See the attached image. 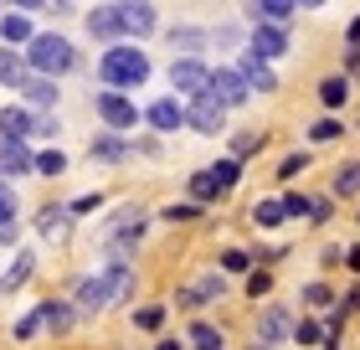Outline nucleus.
Returning a JSON list of instances; mask_svg holds the SVG:
<instances>
[{
    "label": "nucleus",
    "mask_w": 360,
    "mask_h": 350,
    "mask_svg": "<svg viewBox=\"0 0 360 350\" xmlns=\"http://www.w3.org/2000/svg\"><path fill=\"white\" fill-rule=\"evenodd\" d=\"M237 73L248 77V88H252V93H278V73H273V62H268V57H257L252 46L237 57Z\"/></svg>",
    "instance_id": "dca6fc26"
},
{
    "label": "nucleus",
    "mask_w": 360,
    "mask_h": 350,
    "mask_svg": "<svg viewBox=\"0 0 360 350\" xmlns=\"http://www.w3.org/2000/svg\"><path fill=\"white\" fill-rule=\"evenodd\" d=\"M345 268H350V273H360V242H355V247H345Z\"/></svg>",
    "instance_id": "5fc2aeb1"
},
{
    "label": "nucleus",
    "mask_w": 360,
    "mask_h": 350,
    "mask_svg": "<svg viewBox=\"0 0 360 350\" xmlns=\"http://www.w3.org/2000/svg\"><path fill=\"white\" fill-rule=\"evenodd\" d=\"M211 93H217L226 108H248V98H252L248 77L237 73V62H226V68H211Z\"/></svg>",
    "instance_id": "9d476101"
},
{
    "label": "nucleus",
    "mask_w": 360,
    "mask_h": 350,
    "mask_svg": "<svg viewBox=\"0 0 360 350\" xmlns=\"http://www.w3.org/2000/svg\"><path fill=\"white\" fill-rule=\"evenodd\" d=\"M15 237H21V216H15V222H0V247H15Z\"/></svg>",
    "instance_id": "09e8293b"
},
{
    "label": "nucleus",
    "mask_w": 360,
    "mask_h": 350,
    "mask_svg": "<svg viewBox=\"0 0 360 350\" xmlns=\"http://www.w3.org/2000/svg\"><path fill=\"white\" fill-rule=\"evenodd\" d=\"M26 68L46 73V77H68L77 68V46L62 37V31H37V37L26 42Z\"/></svg>",
    "instance_id": "f03ea898"
},
{
    "label": "nucleus",
    "mask_w": 360,
    "mask_h": 350,
    "mask_svg": "<svg viewBox=\"0 0 360 350\" xmlns=\"http://www.w3.org/2000/svg\"><path fill=\"white\" fill-rule=\"evenodd\" d=\"M0 175L6 180L37 175V149H31V139H0Z\"/></svg>",
    "instance_id": "ddd939ff"
},
{
    "label": "nucleus",
    "mask_w": 360,
    "mask_h": 350,
    "mask_svg": "<svg viewBox=\"0 0 360 350\" xmlns=\"http://www.w3.org/2000/svg\"><path fill=\"white\" fill-rule=\"evenodd\" d=\"M31 119H37V108L6 104L0 108V139H31Z\"/></svg>",
    "instance_id": "aec40b11"
},
{
    "label": "nucleus",
    "mask_w": 360,
    "mask_h": 350,
    "mask_svg": "<svg viewBox=\"0 0 360 350\" xmlns=\"http://www.w3.org/2000/svg\"><path fill=\"white\" fill-rule=\"evenodd\" d=\"M330 216H335V196H314V206H309V222H314V227H324Z\"/></svg>",
    "instance_id": "49530a36"
},
{
    "label": "nucleus",
    "mask_w": 360,
    "mask_h": 350,
    "mask_svg": "<svg viewBox=\"0 0 360 350\" xmlns=\"http://www.w3.org/2000/svg\"><path fill=\"white\" fill-rule=\"evenodd\" d=\"M211 175H217V186H221L226 196H232V191L242 186V160H232V155H226V160H217V165H211Z\"/></svg>",
    "instance_id": "7c9ffc66"
},
{
    "label": "nucleus",
    "mask_w": 360,
    "mask_h": 350,
    "mask_svg": "<svg viewBox=\"0 0 360 350\" xmlns=\"http://www.w3.org/2000/svg\"><path fill=\"white\" fill-rule=\"evenodd\" d=\"M31 273H37V253H31V247H21V253H15V263L0 273V299H11L15 289H26Z\"/></svg>",
    "instance_id": "6ab92c4d"
},
{
    "label": "nucleus",
    "mask_w": 360,
    "mask_h": 350,
    "mask_svg": "<svg viewBox=\"0 0 360 350\" xmlns=\"http://www.w3.org/2000/svg\"><path fill=\"white\" fill-rule=\"evenodd\" d=\"M252 6H257V15H263V21L288 26V21H293V11H299V0H252Z\"/></svg>",
    "instance_id": "c85d7f7f"
},
{
    "label": "nucleus",
    "mask_w": 360,
    "mask_h": 350,
    "mask_svg": "<svg viewBox=\"0 0 360 350\" xmlns=\"http://www.w3.org/2000/svg\"><path fill=\"white\" fill-rule=\"evenodd\" d=\"M191 345H195V350H226L221 330H217V325H206V320H195V325H191Z\"/></svg>",
    "instance_id": "2f4dec72"
},
{
    "label": "nucleus",
    "mask_w": 360,
    "mask_h": 350,
    "mask_svg": "<svg viewBox=\"0 0 360 350\" xmlns=\"http://www.w3.org/2000/svg\"><path fill=\"white\" fill-rule=\"evenodd\" d=\"M134 325H139V330H150V335H155V330L165 325V304H144V309H134Z\"/></svg>",
    "instance_id": "a18cd8bd"
},
{
    "label": "nucleus",
    "mask_w": 360,
    "mask_h": 350,
    "mask_svg": "<svg viewBox=\"0 0 360 350\" xmlns=\"http://www.w3.org/2000/svg\"><path fill=\"white\" fill-rule=\"evenodd\" d=\"M268 294H273V268H268V263H263V268L252 263V268H248V299H268Z\"/></svg>",
    "instance_id": "4c0bfd02"
},
{
    "label": "nucleus",
    "mask_w": 360,
    "mask_h": 350,
    "mask_svg": "<svg viewBox=\"0 0 360 350\" xmlns=\"http://www.w3.org/2000/svg\"><path fill=\"white\" fill-rule=\"evenodd\" d=\"M330 196H335V201H355V196H360V160H345V165L335 170Z\"/></svg>",
    "instance_id": "393cba45"
},
{
    "label": "nucleus",
    "mask_w": 360,
    "mask_h": 350,
    "mask_svg": "<svg viewBox=\"0 0 360 350\" xmlns=\"http://www.w3.org/2000/svg\"><path fill=\"white\" fill-rule=\"evenodd\" d=\"M226 149H232V160H252L257 149H263V135H257V129H242V135H232Z\"/></svg>",
    "instance_id": "c9c22d12"
},
{
    "label": "nucleus",
    "mask_w": 360,
    "mask_h": 350,
    "mask_svg": "<svg viewBox=\"0 0 360 350\" xmlns=\"http://www.w3.org/2000/svg\"><path fill=\"white\" fill-rule=\"evenodd\" d=\"M206 42H211V31H201V26H175V31H170V46H175V57H195Z\"/></svg>",
    "instance_id": "a878e982"
},
{
    "label": "nucleus",
    "mask_w": 360,
    "mask_h": 350,
    "mask_svg": "<svg viewBox=\"0 0 360 350\" xmlns=\"http://www.w3.org/2000/svg\"><path fill=\"white\" fill-rule=\"evenodd\" d=\"M155 350H186V345H180V340H160Z\"/></svg>",
    "instance_id": "4d7b16f0"
},
{
    "label": "nucleus",
    "mask_w": 360,
    "mask_h": 350,
    "mask_svg": "<svg viewBox=\"0 0 360 350\" xmlns=\"http://www.w3.org/2000/svg\"><path fill=\"white\" fill-rule=\"evenodd\" d=\"M309 206H314V196H304V191H288V196H283L288 222H309Z\"/></svg>",
    "instance_id": "79ce46f5"
},
{
    "label": "nucleus",
    "mask_w": 360,
    "mask_h": 350,
    "mask_svg": "<svg viewBox=\"0 0 360 350\" xmlns=\"http://www.w3.org/2000/svg\"><path fill=\"white\" fill-rule=\"evenodd\" d=\"M72 304H77V314H103V309H113V304H119V299H113V273L98 268L88 278H77L72 283Z\"/></svg>",
    "instance_id": "20e7f679"
},
{
    "label": "nucleus",
    "mask_w": 360,
    "mask_h": 350,
    "mask_svg": "<svg viewBox=\"0 0 360 350\" xmlns=\"http://www.w3.org/2000/svg\"><path fill=\"white\" fill-rule=\"evenodd\" d=\"M144 77H150V57H144L139 42L103 46V57H98V82H103V88H139Z\"/></svg>",
    "instance_id": "f257e3e1"
},
{
    "label": "nucleus",
    "mask_w": 360,
    "mask_h": 350,
    "mask_svg": "<svg viewBox=\"0 0 360 350\" xmlns=\"http://www.w3.org/2000/svg\"><path fill=\"white\" fill-rule=\"evenodd\" d=\"M226 113H232V108H226L211 88L195 93V98H186V129H195V135H206V139H217L221 129H226Z\"/></svg>",
    "instance_id": "7ed1b4c3"
},
{
    "label": "nucleus",
    "mask_w": 360,
    "mask_h": 350,
    "mask_svg": "<svg viewBox=\"0 0 360 350\" xmlns=\"http://www.w3.org/2000/svg\"><path fill=\"white\" fill-rule=\"evenodd\" d=\"M288 340L299 345V350H314V345H324V325H319V320H309V314H304V320L293 325V335H288Z\"/></svg>",
    "instance_id": "c756f323"
},
{
    "label": "nucleus",
    "mask_w": 360,
    "mask_h": 350,
    "mask_svg": "<svg viewBox=\"0 0 360 350\" xmlns=\"http://www.w3.org/2000/svg\"><path fill=\"white\" fill-rule=\"evenodd\" d=\"M83 26H88V37H93V42H103V46L124 42V31H119V11H113V6H93Z\"/></svg>",
    "instance_id": "a211bd4d"
},
{
    "label": "nucleus",
    "mask_w": 360,
    "mask_h": 350,
    "mask_svg": "<svg viewBox=\"0 0 360 350\" xmlns=\"http://www.w3.org/2000/svg\"><path fill=\"white\" fill-rule=\"evenodd\" d=\"M144 124L155 135H175V129H186V104L180 98H155V104H144Z\"/></svg>",
    "instance_id": "2eb2a0df"
},
{
    "label": "nucleus",
    "mask_w": 360,
    "mask_h": 350,
    "mask_svg": "<svg viewBox=\"0 0 360 350\" xmlns=\"http://www.w3.org/2000/svg\"><path fill=\"white\" fill-rule=\"evenodd\" d=\"M62 170H68V155H62V149H37V175L57 180Z\"/></svg>",
    "instance_id": "e433bc0d"
},
{
    "label": "nucleus",
    "mask_w": 360,
    "mask_h": 350,
    "mask_svg": "<svg viewBox=\"0 0 360 350\" xmlns=\"http://www.w3.org/2000/svg\"><path fill=\"white\" fill-rule=\"evenodd\" d=\"M93 104H98V119H103V129H119V135H129V129L139 124V104H134L124 88H103Z\"/></svg>",
    "instance_id": "423d86ee"
},
{
    "label": "nucleus",
    "mask_w": 360,
    "mask_h": 350,
    "mask_svg": "<svg viewBox=\"0 0 360 350\" xmlns=\"http://www.w3.org/2000/svg\"><path fill=\"white\" fill-rule=\"evenodd\" d=\"M324 6V0H299V11H319Z\"/></svg>",
    "instance_id": "13d9d810"
},
{
    "label": "nucleus",
    "mask_w": 360,
    "mask_h": 350,
    "mask_svg": "<svg viewBox=\"0 0 360 350\" xmlns=\"http://www.w3.org/2000/svg\"><path fill=\"white\" fill-rule=\"evenodd\" d=\"M283 222H288L283 196H263V201H252V227H257V232H278Z\"/></svg>",
    "instance_id": "4be33fe9"
},
{
    "label": "nucleus",
    "mask_w": 360,
    "mask_h": 350,
    "mask_svg": "<svg viewBox=\"0 0 360 350\" xmlns=\"http://www.w3.org/2000/svg\"><path fill=\"white\" fill-rule=\"evenodd\" d=\"M319 263H324V268H340V263H345V247H324Z\"/></svg>",
    "instance_id": "3c124183"
},
{
    "label": "nucleus",
    "mask_w": 360,
    "mask_h": 350,
    "mask_svg": "<svg viewBox=\"0 0 360 350\" xmlns=\"http://www.w3.org/2000/svg\"><path fill=\"white\" fill-rule=\"evenodd\" d=\"M340 304H345V314H360V283H350V289L340 294Z\"/></svg>",
    "instance_id": "8fccbe9b"
},
{
    "label": "nucleus",
    "mask_w": 360,
    "mask_h": 350,
    "mask_svg": "<svg viewBox=\"0 0 360 350\" xmlns=\"http://www.w3.org/2000/svg\"><path fill=\"white\" fill-rule=\"evenodd\" d=\"M335 139H345V124L340 119H314L309 124V144H335Z\"/></svg>",
    "instance_id": "f704fd0d"
},
{
    "label": "nucleus",
    "mask_w": 360,
    "mask_h": 350,
    "mask_svg": "<svg viewBox=\"0 0 360 350\" xmlns=\"http://www.w3.org/2000/svg\"><path fill=\"white\" fill-rule=\"evenodd\" d=\"M170 88L186 93V98L206 93V88H211V68H206L201 57H175V62H170Z\"/></svg>",
    "instance_id": "1a4fd4ad"
},
{
    "label": "nucleus",
    "mask_w": 360,
    "mask_h": 350,
    "mask_svg": "<svg viewBox=\"0 0 360 350\" xmlns=\"http://www.w3.org/2000/svg\"><path fill=\"white\" fill-rule=\"evenodd\" d=\"M134 139L129 135H119V129H103V135H93V144H88V160L93 165H119V160H129L134 155Z\"/></svg>",
    "instance_id": "f8f14e48"
},
{
    "label": "nucleus",
    "mask_w": 360,
    "mask_h": 350,
    "mask_svg": "<svg viewBox=\"0 0 360 350\" xmlns=\"http://www.w3.org/2000/svg\"><path fill=\"white\" fill-rule=\"evenodd\" d=\"M360 73V46H350V52H345V77H355Z\"/></svg>",
    "instance_id": "603ef678"
},
{
    "label": "nucleus",
    "mask_w": 360,
    "mask_h": 350,
    "mask_svg": "<svg viewBox=\"0 0 360 350\" xmlns=\"http://www.w3.org/2000/svg\"><path fill=\"white\" fill-rule=\"evenodd\" d=\"M299 299H304V309H330L335 304V289H330V283H304V289H299Z\"/></svg>",
    "instance_id": "473e14b6"
},
{
    "label": "nucleus",
    "mask_w": 360,
    "mask_h": 350,
    "mask_svg": "<svg viewBox=\"0 0 360 350\" xmlns=\"http://www.w3.org/2000/svg\"><path fill=\"white\" fill-rule=\"evenodd\" d=\"M31 37H37V26H31V11H6V15H0V42H6V46H26Z\"/></svg>",
    "instance_id": "412c9836"
},
{
    "label": "nucleus",
    "mask_w": 360,
    "mask_h": 350,
    "mask_svg": "<svg viewBox=\"0 0 360 350\" xmlns=\"http://www.w3.org/2000/svg\"><path fill=\"white\" fill-rule=\"evenodd\" d=\"M37 330H41V309H31V314H21V320H15L11 335L21 340V345H31V340H37Z\"/></svg>",
    "instance_id": "37998d69"
},
{
    "label": "nucleus",
    "mask_w": 360,
    "mask_h": 350,
    "mask_svg": "<svg viewBox=\"0 0 360 350\" xmlns=\"http://www.w3.org/2000/svg\"><path fill=\"white\" fill-rule=\"evenodd\" d=\"M350 46H360V15L350 21Z\"/></svg>",
    "instance_id": "6e6d98bb"
},
{
    "label": "nucleus",
    "mask_w": 360,
    "mask_h": 350,
    "mask_svg": "<svg viewBox=\"0 0 360 350\" xmlns=\"http://www.w3.org/2000/svg\"><path fill=\"white\" fill-rule=\"evenodd\" d=\"M11 6H15V11H46L52 0H11Z\"/></svg>",
    "instance_id": "864d4df0"
},
{
    "label": "nucleus",
    "mask_w": 360,
    "mask_h": 350,
    "mask_svg": "<svg viewBox=\"0 0 360 350\" xmlns=\"http://www.w3.org/2000/svg\"><path fill=\"white\" fill-rule=\"evenodd\" d=\"M15 93H21V104H26V108H57V104H62L57 77H46V73H26Z\"/></svg>",
    "instance_id": "4468645a"
},
{
    "label": "nucleus",
    "mask_w": 360,
    "mask_h": 350,
    "mask_svg": "<svg viewBox=\"0 0 360 350\" xmlns=\"http://www.w3.org/2000/svg\"><path fill=\"white\" fill-rule=\"evenodd\" d=\"M248 46L257 57H268V62H278L288 52V26H278V21H263V15H257V26L248 31Z\"/></svg>",
    "instance_id": "9b49d317"
},
{
    "label": "nucleus",
    "mask_w": 360,
    "mask_h": 350,
    "mask_svg": "<svg viewBox=\"0 0 360 350\" xmlns=\"http://www.w3.org/2000/svg\"><path fill=\"white\" fill-rule=\"evenodd\" d=\"M217 268H221V273H248V268H252V253H248V247H226Z\"/></svg>",
    "instance_id": "a19ab883"
},
{
    "label": "nucleus",
    "mask_w": 360,
    "mask_h": 350,
    "mask_svg": "<svg viewBox=\"0 0 360 350\" xmlns=\"http://www.w3.org/2000/svg\"><path fill=\"white\" fill-rule=\"evenodd\" d=\"M288 335H293L288 309L283 304H268L263 314H257V325H252V350H273V345H283Z\"/></svg>",
    "instance_id": "6e6552de"
},
{
    "label": "nucleus",
    "mask_w": 360,
    "mask_h": 350,
    "mask_svg": "<svg viewBox=\"0 0 360 350\" xmlns=\"http://www.w3.org/2000/svg\"><path fill=\"white\" fill-rule=\"evenodd\" d=\"M21 216V196H15V186L6 175H0V222H15Z\"/></svg>",
    "instance_id": "ea45409f"
},
{
    "label": "nucleus",
    "mask_w": 360,
    "mask_h": 350,
    "mask_svg": "<svg viewBox=\"0 0 360 350\" xmlns=\"http://www.w3.org/2000/svg\"><path fill=\"white\" fill-rule=\"evenodd\" d=\"M26 52H15V46H0V82L6 88H21V77H26Z\"/></svg>",
    "instance_id": "bb28decb"
},
{
    "label": "nucleus",
    "mask_w": 360,
    "mask_h": 350,
    "mask_svg": "<svg viewBox=\"0 0 360 350\" xmlns=\"http://www.w3.org/2000/svg\"><path fill=\"white\" fill-rule=\"evenodd\" d=\"M113 11H119L124 42H150L155 31H160V15H155L150 0H113Z\"/></svg>",
    "instance_id": "39448f33"
},
{
    "label": "nucleus",
    "mask_w": 360,
    "mask_h": 350,
    "mask_svg": "<svg viewBox=\"0 0 360 350\" xmlns=\"http://www.w3.org/2000/svg\"><path fill=\"white\" fill-rule=\"evenodd\" d=\"M57 135H62L57 108H37V119H31V139H57Z\"/></svg>",
    "instance_id": "72a5a7b5"
},
{
    "label": "nucleus",
    "mask_w": 360,
    "mask_h": 350,
    "mask_svg": "<svg viewBox=\"0 0 360 350\" xmlns=\"http://www.w3.org/2000/svg\"><path fill=\"white\" fill-rule=\"evenodd\" d=\"M299 170H309V149H293V155L278 160V180H293Z\"/></svg>",
    "instance_id": "c03bdc74"
},
{
    "label": "nucleus",
    "mask_w": 360,
    "mask_h": 350,
    "mask_svg": "<svg viewBox=\"0 0 360 350\" xmlns=\"http://www.w3.org/2000/svg\"><path fill=\"white\" fill-rule=\"evenodd\" d=\"M68 206H72V216H83V211H98V206H103V196L88 191V196H77V201H68Z\"/></svg>",
    "instance_id": "de8ad7c7"
},
{
    "label": "nucleus",
    "mask_w": 360,
    "mask_h": 350,
    "mask_svg": "<svg viewBox=\"0 0 360 350\" xmlns=\"http://www.w3.org/2000/svg\"><path fill=\"white\" fill-rule=\"evenodd\" d=\"M319 104H324V113H340V108L350 104V77L345 73H330V77L319 82Z\"/></svg>",
    "instance_id": "5701e85b"
},
{
    "label": "nucleus",
    "mask_w": 360,
    "mask_h": 350,
    "mask_svg": "<svg viewBox=\"0 0 360 350\" xmlns=\"http://www.w3.org/2000/svg\"><path fill=\"white\" fill-rule=\"evenodd\" d=\"M195 216H201V201H175V206H165V211H160V222L180 227V222H195Z\"/></svg>",
    "instance_id": "58836bf2"
},
{
    "label": "nucleus",
    "mask_w": 360,
    "mask_h": 350,
    "mask_svg": "<svg viewBox=\"0 0 360 350\" xmlns=\"http://www.w3.org/2000/svg\"><path fill=\"white\" fill-rule=\"evenodd\" d=\"M57 6H72V0H57Z\"/></svg>",
    "instance_id": "bf43d9fd"
},
{
    "label": "nucleus",
    "mask_w": 360,
    "mask_h": 350,
    "mask_svg": "<svg viewBox=\"0 0 360 350\" xmlns=\"http://www.w3.org/2000/svg\"><path fill=\"white\" fill-rule=\"evenodd\" d=\"M68 227H72V206H41V216H37V232H41L46 242L68 237Z\"/></svg>",
    "instance_id": "b1692460"
},
{
    "label": "nucleus",
    "mask_w": 360,
    "mask_h": 350,
    "mask_svg": "<svg viewBox=\"0 0 360 350\" xmlns=\"http://www.w3.org/2000/svg\"><path fill=\"white\" fill-rule=\"evenodd\" d=\"M221 186H217V175H211V165H206V170H195L191 175V201H201V206H211V201H221Z\"/></svg>",
    "instance_id": "cd10ccee"
},
{
    "label": "nucleus",
    "mask_w": 360,
    "mask_h": 350,
    "mask_svg": "<svg viewBox=\"0 0 360 350\" xmlns=\"http://www.w3.org/2000/svg\"><path fill=\"white\" fill-rule=\"evenodd\" d=\"M175 299H180V309H206V304H221V299H226V273H221V268L195 273V278H191Z\"/></svg>",
    "instance_id": "0eeeda50"
},
{
    "label": "nucleus",
    "mask_w": 360,
    "mask_h": 350,
    "mask_svg": "<svg viewBox=\"0 0 360 350\" xmlns=\"http://www.w3.org/2000/svg\"><path fill=\"white\" fill-rule=\"evenodd\" d=\"M41 330H46V335H68V330L77 325V304H72V299H41Z\"/></svg>",
    "instance_id": "f3484780"
}]
</instances>
